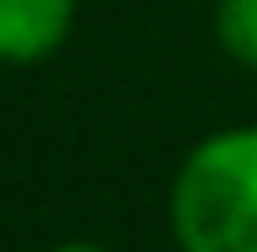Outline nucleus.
<instances>
[{
  "instance_id": "1",
  "label": "nucleus",
  "mask_w": 257,
  "mask_h": 252,
  "mask_svg": "<svg viewBox=\"0 0 257 252\" xmlns=\"http://www.w3.org/2000/svg\"><path fill=\"white\" fill-rule=\"evenodd\" d=\"M179 252H257V126H226L189 147L168 184Z\"/></svg>"
},
{
  "instance_id": "2",
  "label": "nucleus",
  "mask_w": 257,
  "mask_h": 252,
  "mask_svg": "<svg viewBox=\"0 0 257 252\" xmlns=\"http://www.w3.org/2000/svg\"><path fill=\"white\" fill-rule=\"evenodd\" d=\"M79 0H0V63L32 68L68 42Z\"/></svg>"
},
{
  "instance_id": "3",
  "label": "nucleus",
  "mask_w": 257,
  "mask_h": 252,
  "mask_svg": "<svg viewBox=\"0 0 257 252\" xmlns=\"http://www.w3.org/2000/svg\"><path fill=\"white\" fill-rule=\"evenodd\" d=\"M215 42L236 68L257 74V0H220L215 6Z\"/></svg>"
},
{
  "instance_id": "4",
  "label": "nucleus",
  "mask_w": 257,
  "mask_h": 252,
  "mask_svg": "<svg viewBox=\"0 0 257 252\" xmlns=\"http://www.w3.org/2000/svg\"><path fill=\"white\" fill-rule=\"evenodd\" d=\"M53 252H105V247L100 242H58Z\"/></svg>"
}]
</instances>
